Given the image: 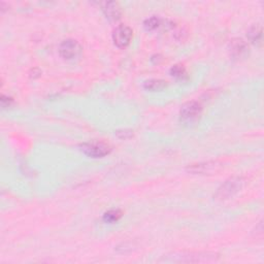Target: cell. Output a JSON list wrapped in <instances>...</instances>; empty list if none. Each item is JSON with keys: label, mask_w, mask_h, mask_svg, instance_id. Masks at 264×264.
<instances>
[{"label": "cell", "mask_w": 264, "mask_h": 264, "mask_svg": "<svg viewBox=\"0 0 264 264\" xmlns=\"http://www.w3.org/2000/svg\"><path fill=\"white\" fill-rule=\"evenodd\" d=\"M202 114V107L197 101H188L183 105L180 111L181 121L186 124H194L199 120Z\"/></svg>", "instance_id": "3957f363"}, {"label": "cell", "mask_w": 264, "mask_h": 264, "mask_svg": "<svg viewBox=\"0 0 264 264\" xmlns=\"http://www.w3.org/2000/svg\"><path fill=\"white\" fill-rule=\"evenodd\" d=\"M59 54L65 60H72L77 58L82 53V47L74 39H65L59 46Z\"/></svg>", "instance_id": "5b68a950"}, {"label": "cell", "mask_w": 264, "mask_h": 264, "mask_svg": "<svg viewBox=\"0 0 264 264\" xmlns=\"http://www.w3.org/2000/svg\"><path fill=\"white\" fill-rule=\"evenodd\" d=\"M170 74L178 79H184L187 77V71L185 67L180 64H177L170 68Z\"/></svg>", "instance_id": "5bb4252c"}, {"label": "cell", "mask_w": 264, "mask_h": 264, "mask_svg": "<svg viewBox=\"0 0 264 264\" xmlns=\"http://www.w3.org/2000/svg\"><path fill=\"white\" fill-rule=\"evenodd\" d=\"M103 12L106 17L111 21H117L121 18L122 12L120 6L115 2H109L103 4Z\"/></svg>", "instance_id": "9c48e42d"}, {"label": "cell", "mask_w": 264, "mask_h": 264, "mask_svg": "<svg viewBox=\"0 0 264 264\" xmlns=\"http://www.w3.org/2000/svg\"><path fill=\"white\" fill-rule=\"evenodd\" d=\"M144 87L148 91H161L167 87V82L164 79H159V78H152L149 80H146Z\"/></svg>", "instance_id": "30bf717a"}, {"label": "cell", "mask_w": 264, "mask_h": 264, "mask_svg": "<svg viewBox=\"0 0 264 264\" xmlns=\"http://www.w3.org/2000/svg\"><path fill=\"white\" fill-rule=\"evenodd\" d=\"M0 101H2L3 108H10V107L14 104L13 98L8 97V96H6V95H3V96H2V99H0Z\"/></svg>", "instance_id": "9a60e30c"}, {"label": "cell", "mask_w": 264, "mask_h": 264, "mask_svg": "<svg viewBox=\"0 0 264 264\" xmlns=\"http://www.w3.org/2000/svg\"><path fill=\"white\" fill-rule=\"evenodd\" d=\"M248 38L252 44H259L262 39V27L259 24L253 25L248 31Z\"/></svg>", "instance_id": "8fae6325"}, {"label": "cell", "mask_w": 264, "mask_h": 264, "mask_svg": "<svg viewBox=\"0 0 264 264\" xmlns=\"http://www.w3.org/2000/svg\"><path fill=\"white\" fill-rule=\"evenodd\" d=\"M245 185L242 177H232L226 180L217 190L215 197L219 200H226L237 194Z\"/></svg>", "instance_id": "7a4b0ae2"}, {"label": "cell", "mask_w": 264, "mask_h": 264, "mask_svg": "<svg viewBox=\"0 0 264 264\" xmlns=\"http://www.w3.org/2000/svg\"><path fill=\"white\" fill-rule=\"evenodd\" d=\"M122 217V212L120 210H110L104 215V221L106 223H116Z\"/></svg>", "instance_id": "4fadbf2b"}, {"label": "cell", "mask_w": 264, "mask_h": 264, "mask_svg": "<svg viewBox=\"0 0 264 264\" xmlns=\"http://www.w3.org/2000/svg\"><path fill=\"white\" fill-rule=\"evenodd\" d=\"M222 167V163L218 161H208V162H200V163L191 164L186 169L188 172L192 174H212L213 172H217Z\"/></svg>", "instance_id": "52a82bcc"}, {"label": "cell", "mask_w": 264, "mask_h": 264, "mask_svg": "<svg viewBox=\"0 0 264 264\" xmlns=\"http://www.w3.org/2000/svg\"><path fill=\"white\" fill-rule=\"evenodd\" d=\"M161 22L162 20L158 16H152L144 22V27L147 31H153L161 26Z\"/></svg>", "instance_id": "7c38bea8"}, {"label": "cell", "mask_w": 264, "mask_h": 264, "mask_svg": "<svg viewBox=\"0 0 264 264\" xmlns=\"http://www.w3.org/2000/svg\"><path fill=\"white\" fill-rule=\"evenodd\" d=\"M132 36L133 31L129 26L119 25L113 32L114 44L118 48H125L130 44Z\"/></svg>", "instance_id": "8992f818"}, {"label": "cell", "mask_w": 264, "mask_h": 264, "mask_svg": "<svg viewBox=\"0 0 264 264\" xmlns=\"http://www.w3.org/2000/svg\"><path fill=\"white\" fill-rule=\"evenodd\" d=\"M229 53L232 59L239 60L245 58L249 52V47L245 40L241 38H233L229 44Z\"/></svg>", "instance_id": "ba28073f"}, {"label": "cell", "mask_w": 264, "mask_h": 264, "mask_svg": "<svg viewBox=\"0 0 264 264\" xmlns=\"http://www.w3.org/2000/svg\"><path fill=\"white\" fill-rule=\"evenodd\" d=\"M117 135L120 138H129V137L132 136V133L129 130H122V131H118Z\"/></svg>", "instance_id": "2e32d148"}, {"label": "cell", "mask_w": 264, "mask_h": 264, "mask_svg": "<svg viewBox=\"0 0 264 264\" xmlns=\"http://www.w3.org/2000/svg\"><path fill=\"white\" fill-rule=\"evenodd\" d=\"M218 259L219 255L217 253L210 252H183L166 257V261L178 263H206L218 261Z\"/></svg>", "instance_id": "6da1fadb"}, {"label": "cell", "mask_w": 264, "mask_h": 264, "mask_svg": "<svg viewBox=\"0 0 264 264\" xmlns=\"http://www.w3.org/2000/svg\"><path fill=\"white\" fill-rule=\"evenodd\" d=\"M80 151L92 158H103L112 152V148L103 141H90L79 146Z\"/></svg>", "instance_id": "277c9868"}]
</instances>
